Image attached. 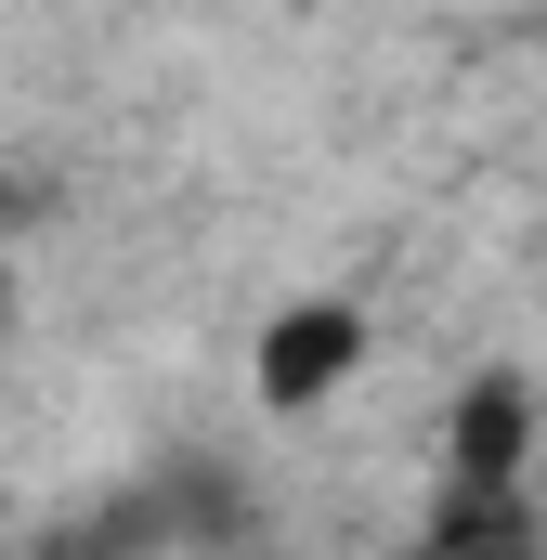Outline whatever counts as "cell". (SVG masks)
<instances>
[{"mask_svg":"<svg viewBox=\"0 0 547 560\" xmlns=\"http://www.w3.org/2000/svg\"><path fill=\"white\" fill-rule=\"evenodd\" d=\"M365 352H379L365 300H287V313L261 326V365H248V378H261L274 418H313V405H326V392H339Z\"/></svg>","mask_w":547,"mask_h":560,"instance_id":"cell-1","label":"cell"},{"mask_svg":"<svg viewBox=\"0 0 547 560\" xmlns=\"http://www.w3.org/2000/svg\"><path fill=\"white\" fill-rule=\"evenodd\" d=\"M522 443H535V392L522 378H482L456 392V430H443V509H522Z\"/></svg>","mask_w":547,"mask_h":560,"instance_id":"cell-2","label":"cell"},{"mask_svg":"<svg viewBox=\"0 0 547 560\" xmlns=\"http://www.w3.org/2000/svg\"><path fill=\"white\" fill-rule=\"evenodd\" d=\"M417 560H535V535H522V509H443V535Z\"/></svg>","mask_w":547,"mask_h":560,"instance_id":"cell-3","label":"cell"}]
</instances>
